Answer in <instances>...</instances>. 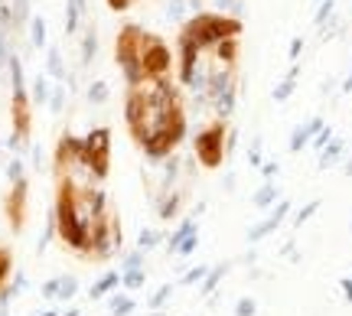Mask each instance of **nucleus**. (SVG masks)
<instances>
[{
    "label": "nucleus",
    "instance_id": "4c0bfd02",
    "mask_svg": "<svg viewBox=\"0 0 352 316\" xmlns=\"http://www.w3.org/2000/svg\"><path fill=\"white\" fill-rule=\"evenodd\" d=\"M316 209H320V203H316V199H314L310 205H303L300 212H297V218H294V225H303V222H307V218H310V215H314Z\"/></svg>",
    "mask_w": 352,
    "mask_h": 316
},
{
    "label": "nucleus",
    "instance_id": "c03bdc74",
    "mask_svg": "<svg viewBox=\"0 0 352 316\" xmlns=\"http://www.w3.org/2000/svg\"><path fill=\"white\" fill-rule=\"evenodd\" d=\"M219 7H226V10H239L241 7V0H215Z\"/></svg>",
    "mask_w": 352,
    "mask_h": 316
},
{
    "label": "nucleus",
    "instance_id": "dca6fc26",
    "mask_svg": "<svg viewBox=\"0 0 352 316\" xmlns=\"http://www.w3.org/2000/svg\"><path fill=\"white\" fill-rule=\"evenodd\" d=\"M235 95H239V89H235V82H232V85H228V89L215 98V111L222 114V117H228V114L235 111Z\"/></svg>",
    "mask_w": 352,
    "mask_h": 316
},
{
    "label": "nucleus",
    "instance_id": "412c9836",
    "mask_svg": "<svg viewBox=\"0 0 352 316\" xmlns=\"http://www.w3.org/2000/svg\"><path fill=\"white\" fill-rule=\"evenodd\" d=\"M10 271H13V254H10V248H3V245H0V293L7 291Z\"/></svg>",
    "mask_w": 352,
    "mask_h": 316
},
{
    "label": "nucleus",
    "instance_id": "b1692460",
    "mask_svg": "<svg viewBox=\"0 0 352 316\" xmlns=\"http://www.w3.org/2000/svg\"><path fill=\"white\" fill-rule=\"evenodd\" d=\"M95 49H98V33L85 30V39H82V65H88L95 59Z\"/></svg>",
    "mask_w": 352,
    "mask_h": 316
},
{
    "label": "nucleus",
    "instance_id": "603ef678",
    "mask_svg": "<svg viewBox=\"0 0 352 316\" xmlns=\"http://www.w3.org/2000/svg\"><path fill=\"white\" fill-rule=\"evenodd\" d=\"M151 316H164V313H151Z\"/></svg>",
    "mask_w": 352,
    "mask_h": 316
},
{
    "label": "nucleus",
    "instance_id": "6ab92c4d",
    "mask_svg": "<svg viewBox=\"0 0 352 316\" xmlns=\"http://www.w3.org/2000/svg\"><path fill=\"white\" fill-rule=\"evenodd\" d=\"M294 85H297V65H290L287 78H284V82L274 89V102H287L290 95H294Z\"/></svg>",
    "mask_w": 352,
    "mask_h": 316
},
{
    "label": "nucleus",
    "instance_id": "f03ea898",
    "mask_svg": "<svg viewBox=\"0 0 352 316\" xmlns=\"http://www.w3.org/2000/svg\"><path fill=\"white\" fill-rule=\"evenodd\" d=\"M241 33V20L239 16H226V13H196V16H189L186 23H183V33L179 36H186L196 49H215L219 43H226V39H239Z\"/></svg>",
    "mask_w": 352,
    "mask_h": 316
},
{
    "label": "nucleus",
    "instance_id": "58836bf2",
    "mask_svg": "<svg viewBox=\"0 0 352 316\" xmlns=\"http://www.w3.org/2000/svg\"><path fill=\"white\" fill-rule=\"evenodd\" d=\"M248 160H252V166H261V140H254L252 150H248Z\"/></svg>",
    "mask_w": 352,
    "mask_h": 316
},
{
    "label": "nucleus",
    "instance_id": "aec40b11",
    "mask_svg": "<svg viewBox=\"0 0 352 316\" xmlns=\"http://www.w3.org/2000/svg\"><path fill=\"white\" fill-rule=\"evenodd\" d=\"M192 232H196V218L189 215V218H183V225L176 228L173 235H170V251H176V248H179V241H183V238H189Z\"/></svg>",
    "mask_w": 352,
    "mask_h": 316
},
{
    "label": "nucleus",
    "instance_id": "f3484780",
    "mask_svg": "<svg viewBox=\"0 0 352 316\" xmlns=\"http://www.w3.org/2000/svg\"><path fill=\"white\" fill-rule=\"evenodd\" d=\"M166 196L157 203V212H160V218H173L176 212H179V192H170V190H164Z\"/></svg>",
    "mask_w": 352,
    "mask_h": 316
},
{
    "label": "nucleus",
    "instance_id": "c756f323",
    "mask_svg": "<svg viewBox=\"0 0 352 316\" xmlns=\"http://www.w3.org/2000/svg\"><path fill=\"white\" fill-rule=\"evenodd\" d=\"M340 150H342V140H333L329 147H323V157H320V166H329L336 157H340Z\"/></svg>",
    "mask_w": 352,
    "mask_h": 316
},
{
    "label": "nucleus",
    "instance_id": "a18cd8bd",
    "mask_svg": "<svg viewBox=\"0 0 352 316\" xmlns=\"http://www.w3.org/2000/svg\"><path fill=\"white\" fill-rule=\"evenodd\" d=\"M300 49H303V39H294V43H290V59H297Z\"/></svg>",
    "mask_w": 352,
    "mask_h": 316
},
{
    "label": "nucleus",
    "instance_id": "4468645a",
    "mask_svg": "<svg viewBox=\"0 0 352 316\" xmlns=\"http://www.w3.org/2000/svg\"><path fill=\"white\" fill-rule=\"evenodd\" d=\"M85 10V0H65V33L78 30V16Z\"/></svg>",
    "mask_w": 352,
    "mask_h": 316
},
{
    "label": "nucleus",
    "instance_id": "1a4fd4ad",
    "mask_svg": "<svg viewBox=\"0 0 352 316\" xmlns=\"http://www.w3.org/2000/svg\"><path fill=\"white\" fill-rule=\"evenodd\" d=\"M196 65H199V49L186 36H179V82L183 85H196Z\"/></svg>",
    "mask_w": 352,
    "mask_h": 316
},
{
    "label": "nucleus",
    "instance_id": "bb28decb",
    "mask_svg": "<svg viewBox=\"0 0 352 316\" xmlns=\"http://www.w3.org/2000/svg\"><path fill=\"white\" fill-rule=\"evenodd\" d=\"M274 199H277V190H274V183H264L261 190L254 192V199H252V203L258 205V209H267V205L274 203Z\"/></svg>",
    "mask_w": 352,
    "mask_h": 316
},
{
    "label": "nucleus",
    "instance_id": "f8f14e48",
    "mask_svg": "<svg viewBox=\"0 0 352 316\" xmlns=\"http://www.w3.org/2000/svg\"><path fill=\"white\" fill-rule=\"evenodd\" d=\"M320 131H323V121H320V117H310L307 124H300L297 131H294V137H290V150H300L303 144L314 137V134H320Z\"/></svg>",
    "mask_w": 352,
    "mask_h": 316
},
{
    "label": "nucleus",
    "instance_id": "2eb2a0df",
    "mask_svg": "<svg viewBox=\"0 0 352 316\" xmlns=\"http://www.w3.org/2000/svg\"><path fill=\"white\" fill-rule=\"evenodd\" d=\"M30 43H33V49H43L46 46V20L43 16H30Z\"/></svg>",
    "mask_w": 352,
    "mask_h": 316
},
{
    "label": "nucleus",
    "instance_id": "864d4df0",
    "mask_svg": "<svg viewBox=\"0 0 352 316\" xmlns=\"http://www.w3.org/2000/svg\"><path fill=\"white\" fill-rule=\"evenodd\" d=\"M3 3H7V0H0V7H3Z\"/></svg>",
    "mask_w": 352,
    "mask_h": 316
},
{
    "label": "nucleus",
    "instance_id": "4be33fe9",
    "mask_svg": "<svg viewBox=\"0 0 352 316\" xmlns=\"http://www.w3.org/2000/svg\"><path fill=\"white\" fill-rule=\"evenodd\" d=\"M226 274H228V264H215L212 271L206 274V280H202V287H199V291H202V293H212L215 287H219V280L226 278Z\"/></svg>",
    "mask_w": 352,
    "mask_h": 316
},
{
    "label": "nucleus",
    "instance_id": "3c124183",
    "mask_svg": "<svg viewBox=\"0 0 352 316\" xmlns=\"http://www.w3.org/2000/svg\"><path fill=\"white\" fill-rule=\"evenodd\" d=\"M43 316H59V313H52V310H50V313H43Z\"/></svg>",
    "mask_w": 352,
    "mask_h": 316
},
{
    "label": "nucleus",
    "instance_id": "423d86ee",
    "mask_svg": "<svg viewBox=\"0 0 352 316\" xmlns=\"http://www.w3.org/2000/svg\"><path fill=\"white\" fill-rule=\"evenodd\" d=\"M192 147H196L199 163L209 166V170H215V166L226 160V124L215 121V124H209L206 131H199L196 140H192Z\"/></svg>",
    "mask_w": 352,
    "mask_h": 316
},
{
    "label": "nucleus",
    "instance_id": "393cba45",
    "mask_svg": "<svg viewBox=\"0 0 352 316\" xmlns=\"http://www.w3.org/2000/svg\"><path fill=\"white\" fill-rule=\"evenodd\" d=\"M144 278H147L144 267H140V271H121V287H124V291H140V287H144Z\"/></svg>",
    "mask_w": 352,
    "mask_h": 316
},
{
    "label": "nucleus",
    "instance_id": "f704fd0d",
    "mask_svg": "<svg viewBox=\"0 0 352 316\" xmlns=\"http://www.w3.org/2000/svg\"><path fill=\"white\" fill-rule=\"evenodd\" d=\"M7 179H10V183H20V179H26L23 177V160H10V166H7Z\"/></svg>",
    "mask_w": 352,
    "mask_h": 316
},
{
    "label": "nucleus",
    "instance_id": "cd10ccee",
    "mask_svg": "<svg viewBox=\"0 0 352 316\" xmlns=\"http://www.w3.org/2000/svg\"><path fill=\"white\" fill-rule=\"evenodd\" d=\"M10 16H13V26H23L26 16H30V0H13V3H10Z\"/></svg>",
    "mask_w": 352,
    "mask_h": 316
},
{
    "label": "nucleus",
    "instance_id": "ddd939ff",
    "mask_svg": "<svg viewBox=\"0 0 352 316\" xmlns=\"http://www.w3.org/2000/svg\"><path fill=\"white\" fill-rule=\"evenodd\" d=\"M118 284H121V274H118V271H108V274H101V278L95 280V284H91L88 297H91V300H98V297H104L108 291H114Z\"/></svg>",
    "mask_w": 352,
    "mask_h": 316
},
{
    "label": "nucleus",
    "instance_id": "8fccbe9b",
    "mask_svg": "<svg viewBox=\"0 0 352 316\" xmlns=\"http://www.w3.org/2000/svg\"><path fill=\"white\" fill-rule=\"evenodd\" d=\"M189 3H192V7H196V10H199V0H189Z\"/></svg>",
    "mask_w": 352,
    "mask_h": 316
},
{
    "label": "nucleus",
    "instance_id": "49530a36",
    "mask_svg": "<svg viewBox=\"0 0 352 316\" xmlns=\"http://www.w3.org/2000/svg\"><path fill=\"white\" fill-rule=\"evenodd\" d=\"M274 173H277V163H274V160H267V163H264V177L271 179Z\"/></svg>",
    "mask_w": 352,
    "mask_h": 316
},
{
    "label": "nucleus",
    "instance_id": "2f4dec72",
    "mask_svg": "<svg viewBox=\"0 0 352 316\" xmlns=\"http://www.w3.org/2000/svg\"><path fill=\"white\" fill-rule=\"evenodd\" d=\"M258 313V304H254L252 297H241L239 304H235V316H254Z\"/></svg>",
    "mask_w": 352,
    "mask_h": 316
},
{
    "label": "nucleus",
    "instance_id": "a211bd4d",
    "mask_svg": "<svg viewBox=\"0 0 352 316\" xmlns=\"http://www.w3.org/2000/svg\"><path fill=\"white\" fill-rule=\"evenodd\" d=\"M52 95V85H50V76H36V82H33V98L30 102L33 104H46Z\"/></svg>",
    "mask_w": 352,
    "mask_h": 316
},
{
    "label": "nucleus",
    "instance_id": "ea45409f",
    "mask_svg": "<svg viewBox=\"0 0 352 316\" xmlns=\"http://www.w3.org/2000/svg\"><path fill=\"white\" fill-rule=\"evenodd\" d=\"M183 10H186V3H183V0H170V16H173V20H179V16H183Z\"/></svg>",
    "mask_w": 352,
    "mask_h": 316
},
{
    "label": "nucleus",
    "instance_id": "de8ad7c7",
    "mask_svg": "<svg viewBox=\"0 0 352 316\" xmlns=\"http://www.w3.org/2000/svg\"><path fill=\"white\" fill-rule=\"evenodd\" d=\"M342 291H346V300H352V278L342 280Z\"/></svg>",
    "mask_w": 352,
    "mask_h": 316
},
{
    "label": "nucleus",
    "instance_id": "72a5a7b5",
    "mask_svg": "<svg viewBox=\"0 0 352 316\" xmlns=\"http://www.w3.org/2000/svg\"><path fill=\"white\" fill-rule=\"evenodd\" d=\"M170 293H173V287H170V284H166V287H160V291L153 293V297H151V306H153V310H160V306H164L166 300H170Z\"/></svg>",
    "mask_w": 352,
    "mask_h": 316
},
{
    "label": "nucleus",
    "instance_id": "7ed1b4c3",
    "mask_svg": "<svg viewBox=\"0 0 352 316\" xmlns=\"http://www.w3.org/2000/svg\"><path fill=\"white\" fill-rule=\"evenodd\" d=\"M144 30L134 23H127L121 33H118V39H114V59H118V69H121V76H124V82L134 89V85H140V82H147L144 78V65H140V49H144Z\"/></svg>",
    "mask_w": 352,
    "mask_h": 316
},
{
    "label": "nucleus",
    "instance_id": "473e14b6",
    "mask_svg": "<svg viewBox=\"0 0 352 316\" xmlns=\"http://www.w3.org/2000/svg\"><path fill=\"white\" fill-rule=\"evenodd\" d=\"M206 274H209V267H192V271H186L183 278H179V284H196V280H206Z\"/></svg>",
    "mask_w": 352,
    "mask_h": 316
},
{
    "label": "nucleus",
    "instance_id": "7c9ffc66",
    "mask_svg": "<svg viewBox=\"0 0 352 316\" xmlns=\"http://www.w3.org/2000/svg\"><path fill=\"white\" fill-rule=\"evenodd\" d=\"M88 102H95V104L108 102V85H104V82H95V85L88 89Z\"/></svg>",
    "mask_w": 352,
    "mask_h": 316
},
{
    "label": "nucleus",
    "instance_id": "0eeeda50",
    "mask_svg": "<svg viewBox=\"0 0 352 316\" xmlns=\"http://www.w3.org/2000/svg\"><path fill=\"white\" fill-rule=\"evenodd\" d=\"M26 199H30V183H26V179L13 183V190L7 192V199H3V215H7V222H10L13 232H20L26 222Z\"/></svg>",
    "mask_w": 352,
    "mask_h": 316
},
{
    "label": "nucleus",
    "instance_id": "20e7f679",
    "mask_svg": "<svg viewBox=\"0 0 352 316\" xmlns=\"http://www.w3.org/2000/svg\"><path fill=\"white\" fill-rule=\"evenodd\" d=\"M108 163H111V131L108 127H95L91 134L82 137V153H78V166L85 170L91 179L108 177Z\"/></svg>",
    "mask_w": 352,
    "mask_h": 316
},
{
    "label": "nucleus",
    "instance_id": "37998d69",
    "mask_svg": "<svg viewBox=\"0 0 352 316\" xmlns=\"http://www.w3.org/2000/svg\"><path fill=\"white\" fill-rule=\"evenodd\" d=\"M7 59H10V52H7V36H0V69L7 65Z\"/></svg>",
    "mask_w": 352,
    "mask_h": 316
},
{
    "label": "nucleus",
    "instance_id": "09e8293b",
    "mask_svg": "<svg viewBox=\"0 0 352 316\" xmlns=\"http://www.w3.org/2000/svg\"><path fill=\"white\" fill-rule=\"evenodd\" d=\"M65 316H78V310H76V306H72V310H69V313H65Z\"/></svg>",
    "mask_w": 352,
    "mask_h": 316
},
{
    "label": "nucleus",
    "instance_id": "5701e85b",
    "mask_svg": "<svg viewBox=\"0 0 352 316\" xmlns=\"http://www.w3.org/2000/svg\"><path fill=\"white\" fill-rule=\"evenodd\" d=\"M46 72H50L52 78H59V82H63V78H65L63 56H59V49H56V46H52V49H50V56H46Z\"/></svg>",
    "mask_w": 352,
    "mask_h": 316
},
{
    "label": "nucleus",
    "instance_id": "a878e982",
    "mask_svg": "<svg viewBox=\"0 0 352 316\" xmlns=\"http://www.w3.org/2000/svg\"><path fill=\"white\" fill-rule=\"evenodd\" d=\"M134 313V300L127 293H114L111 297V316H127Z\"/></svg>",
    "mask_w": 352,
    "mask_h": 316
},
{
    "label": "nucleus",
    "instance_id": "9d476101",
    "mask_svg": "<svg viewBox=\"0 0 352 316\" xmlns=\"http://www.w3.org/2000/svg\"><path fill=\"white\" fill-rule=\"evenodd\" d=\"M287 212H290V203H287V199H280V203L271 209V215H267L264 222H258V225L248 232V241H261L264 235H271V232H274V228L284 222V215H287Z\"/></svg>",
    "mask_w": 352,
    "mask_h": 316
},
{
    "label": "nucleus",
    "instance_id": "c9c22d12",
    "mask_svg": "<svg viewBox=\"0 0 352 316\" xmlns=\"http://www.w3.org/2000/svg\"><path fill=\"white\" fill-rule=\"evenodd\" d=\"M63 102H65V89L63 85H52V95H50L52 111H63Z\"/></svg>",
    "mask_w": 352,
    "mask_h": 316
},
{
    "label": "nucleus",
    "instance_id": "c85d7f7f",
    "mask_svg": "<svg viewBox=\"0 0 352 316\" xmlns=\"http://www.w3.org/2000/svg\"><path fill=\"white\" fill-rule=\"evenodd\" d=\"M157 241H160V232L144 228V232L138 235V248H140V251H151V248H157Z\"/></svg>",
    "mask_w": 352,
    "mask_h": 316
},
{
    "label": "nucleus",
    "instance_id": "e433bc0d",
    "mask_svg": "<svg viewBox=\"0 0 352 316\" xmlns=\"http://www.w3.org/2000/svg\"><path fill=\"white\" fill-rule=\"evenodd\" d=\"M140 264H144V254H140V251H131L124 258V267H121V271H140Z\"/></svg>",
    "mask_w": 352,
    "mask_h": 316
},
{
    "label": "nucleus",
    "instance_id": "79ce46f5",
    "mask_svg": "<svg viewBox=\"0 0 352 316\" xmlns=\"http://www.w3.org/2000/svg\"><path fill=\"white\" fill-rule=\"evenodd\" d=\"M329 10H333V0H323V7H320V13H316V23H323L329 16Z\"/></svg>",
    "mask_w": 352,
    "mask_h": 316
},
{
    "label": "nucleus",
    "instance_id": "f257e3e1",
    "mask_svg": "<svg viewBox=\"0 0 352 316\" xmlns=\"http://www.w3.org/2000/svg\"><path fill=\"white\" fill-rule=\"evenodd\" d=\"M124 121L147 160H166L186 137V111L170 78L127 89Z\"/></svg>",
    "mask_w": 352,
    "mask_h": 316
},
{
    "label": "nucleus",
    "instance_id": "39448f33",
    "mask_svg": "<svg viewBox=\"0 0 352 316\" xmlns=\"http://www.w3.org/2000/svg\"><path fill=\"white\" fill-rule=\"evenodd\" d=\"M140 65H144V78L147 82H160V78H170V69H173V52L160 36L147 33L144 36V49H140Z\"/></svg>",
    "mask_w": 352,
    "mask_h": 316
},
{
    "label": "nucleus",
    "instance_id": "9b49d317",
    "mask_svg": "<svg viewBox=\"0 0 352 316\" xmlns=\"http://www.w3.org/2000/svg\"><path fill=\"white\" fill-rule=\"evenodd\" d=\"M76 291H78V278H72V274H63V278H52L43 284V297H50V300H69Z\"/></svg>",
    "mask_w": 352,
    "mask_h": 316
},
{
    "label": "nucleus",
    "instance_id": "6e6552de",
    "mask_svg": "<svg viewBox=\"0 0 352 316\" xmlns=\"http://www.w3.org/2000/svg\"><path fill=\"white\" fill-rule=\"evenodd\" d=\"M10 117H13V137L23 144L30 137V127H33V102L23 91H13V104H10Z\"/></svg>",
    "mask_w": 352,
    "mask_h": 316
},
{
    "label": "nucleus",
    "instance_id": "a19ab883",
    "mask_svg": "<svg viewBox=\"0 0 352 316\" xmlns=\"http://www.w3.org/2000/svg\"><path fill=\"white\" fill-rule=\"evenodd\" d=\"M104 3H108V7H111V10H127V7H131V3H134V0H104Z\"/></svg>",
    "mask_w": 352,
    "mask_h": 316
}]
</instances>
